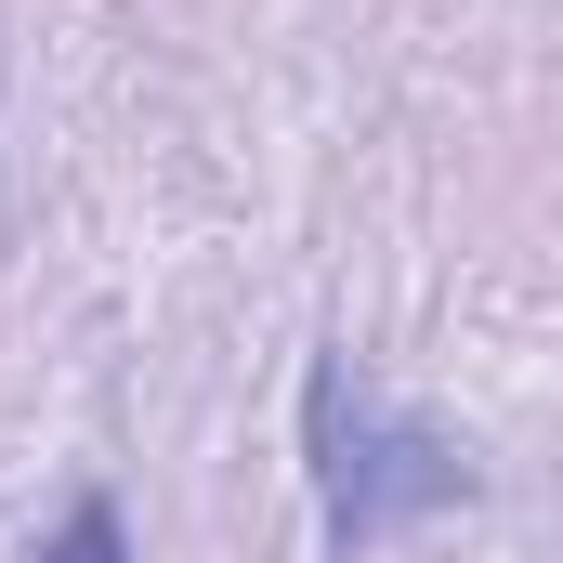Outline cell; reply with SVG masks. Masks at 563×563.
Returning <instances> with one entry per match:
<instances>
[{"instance_id": "6da1fadb", "label": "cell", "mask_w": 563, "mask_h": 563, "mask_svg": "<svg viewBox=\"0 0 563 563\" xmlns=\"http://www.w3.org/2000/svg\"><path fill=\"white\" fill-rule=\"evenodd\" d=\"M301 459H314V525H328L341 563L472 498V445L432 432V420H407V407H380L341 341L301 367Z\"/></svg>"}, {"instance_id": "7a4b0ae2", "label": "cell", "mask_w": 563, "mask_h": 563, "mask_svg": "<svg viewBox=\"0 0 563 563\" xmlns=\"http://www.w3.org/2000/svg\"><path fill=\"white\" fill-rule=\"evenodd\" d=\"M40 563H132V525H119V498H66V525L40 538Z\"/></svg>"}]
</instances>
